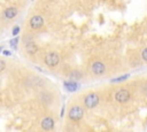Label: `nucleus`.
Here are the masks:
<instances>
[{"instance_id":"nucleus-1","label":"nucleus","mask_w":147,"mask_h":132,"mask_svg":"<svg viewBox=\"0 0 147 132\" xmlns=\"http://www.w3.org/2000/svg\"><path fill=\"white\" fill-rule=\"evenodd\" d=\"M99 103V95L97 93H90L87 94L84 99V104L87 108H94Z\"/></svg>"},{"instance_id":"nucleus-2","label":"nucleus","mask_w":147,"mask_h":132,"mask_svg":"<svg viewBox=\"0 0 147 132\" xmlns=\"http://www.w3.org/2000/svg\"><path fill=\"white\" fill-rule=\"evenodd\" d=\"M130 98H131V93L125 89H121V90H119L115 93V99H116L117 102H120V103L128 102L130 100Z\"/></svg>"},{"instance_id":"nucleus-3","label":"nucleus","mask_w":147,"mask_h":132,"mask_svg":"<svg viewBox=\"0 0 147 132\" xmlns=\"http://www.w3.org/2000/svg\"><path fill=\"white\" fill-rule=\"evenodd\" d=\"M59 62H60V56H59L57 53L51 52V53H48V54H46V56H45V63L48 67H55Z\"/></svg>"},{"instance_id":"nucleus-4","label":"nucleus","mask_w":147,"mask_h":132,"mask_svg":"<svg viewBox=\"0 0 147 132\" xmlns=\"http://www.w3.org/2000/svg\"><path fill=\"white\" fill-rule=\"evenodd\" d=\"M83 116H84V110L79 106H75L69 112V118L73 121H79L83 118Z\"/></svg>"},{"instance_id":"nucleus-5","label":"nucleus","mask_w":147,"mask_h":132,"mask_svg":"<svg viewBox=\"0 0 147 132\" xmlns=\"http://www.w3.org/2000/svg\"><path fill=\"white\" fill-rule=\"evenodd\" d=\"M43 24H44V18L40 15H35L30 20V26H31L32 29H35V30L42 28Z\"/></svg>"},{"instance_id":"nucleus-6","label":"nucleus","mask_w":147,"mask_h":132,"mask_svg":"<svg viewBox=\"0 0 147 132\" xmlns=\"http://www.w3.org/2000/svg\"><path fill=\"white\" fill-rule=\"evenodd\" d=\"M91 70H92V72H93L94 75H102V74L106 71V66H105L102 62L97 61V62H94V63L92 64Z\"/></svg>"},{"instance_id":"nucleus-7","label":"nucleus","mask_w":147,"mask_h":132,"mask_svg":"<svg viewBox=\"0 0 147 132\" xmlns=\"http://www.w3.org/2000/svg\"><path fill=\"white\" fill-rule=\"evenodd\" d=\"M63 85H65L66 90H67V91H69V92H75V91H77V90L79 89V84H78V83H76V81L65 82V83H63Z\"/></svg>"},{"instance_id":"nucleus-8","label":"nucleus","mask_w":147,"mask_h":132,"mask_svg":"<svg viewBox=\"0 0 147 132\" xmlns=\"http://www.w3.org/2000/svg\"><path fill=\"white\" fill-rule=\"evenodd\" d=\"M25 51L29 53V54H35V53H37V51H38V46L36 45L35 41L30 40L29 43L25 44Z\"/></svg>"},{"instance_id":"nucleus-9","label":"nucleus","mask_w":147,"mask_h":132,"mask_svg":"<svg viewBox=\"0 0 147 132\" xmlns=\"http://www.w3.org/2000/svg\"><path fill=\"white\" fill-rule=\"evenodd\" d=\"M54 126V121L52 117H46L42 121V127L44 130H51Z\"/></svg>"},{"instance_id":"nucleus-10","label":"nucleus","mask_w":147,"mask_h":132,"mask_svg":"<svg viewBox=\"0 0 147 132\" xmlns=\"http://www.w3.org/2000/svg\"><path fill=\"white\" fill-rule=\"evenodd\" d=\"M17 15V9L15 8V7H9V8H7L6 11H5V16L7 17V18H13V17H15Z\"/></svg>"},{"instance_id":"nucleus-11","label":"nucleus","mask_w":147,"mask_h":132,"mask_svg":"<svg viewBox=\"0 0 147 132\" xmlns=\"http://www.w3.org/2000/svg\"><path fill=\"white\" fill-rule=\"evenodd\" d=\"M129 74H125V75H123V76H120V77H117V78H114V79H111V83H121V82H123V81H127V79L129 78Z\"/></svg>"},{"instance_id":"nucleus-12","label":"nucleus","mask_w":147,"mask_h":132,"mask_svg":"<svg viewBox=\"0 0 147 132\" xmlns=\"http://www.w3.org/2000/svg\"><path fill=\"white\" fill-rule=\"evenodd\" d=\"M69 77H70L71 81H77V79H79V78L82 77V74H80L79 71H73V72L69 75Z\"/></svg>"},{"instance_id":"nucleus-13","label":"nucleus","mask_w":147,"mask_h":132,"mask_svg":"<svg viewBox=\"0 0 147 132\" xmlns=\"http://www.w3.org/2000/svg\"><path fill=\"white\" fill-rule=\"evenodd\" d=\"M17 44H18V38L17 37L16 38H13L12 40H9V45H11V47L13 49H16L17 48Z\"/></svg>"},{"instance_id":"nucleus-14","label":"nucleus","mask_w":147,"mask_h":132,"mask_svg":"<svg viewBox=\"0 0 147 132\" xmlns=\"http://www.w3.org/2000/svg\"><path fill=\"white\" fill-rule=\"evenodd\" d=\"M141 58H142L144 61L147 62V48H145V49L141 52Z\"/></svg>"},{"instance_id":"nucleus-15","label":"nucleus","mask_w":147,"mask_h":132,"mask_svg":"<svg viewBox=\"0 0 147 132\" xmlns=\"http://www.w3.org/2000/svg\"><path fill=\"white\" fill-rule=\"evenodd\" d=\"M18 32H20V26H14V29H13V31H12L13 36H17Z\"/></svg>"},{"instance_id":"nucleus-16","label":"nucleus","mask_w":147,"mask_h":132,"mask_svg":"<svg viewBox=\"0 0 147 132\" xmlns=\"http://www.w3.org/2000/svg\"><path fill=\"white\" fill-rule=\"evenodd\" d=\"M5 68H6V63H5V61H4V60H0V71L5 70Z\"/></svg>"},{"instance_id":"nucleus-17","label":"nucleus","mask_w":147,"mask_h":132,"mask_svg":"<svg viewBox=\"0 0 147 132\" xmlns=\"http://www.w3.org/2000/svg\"><path fill=\"white\" fill-rule=\"evenodd\" d=\"M4 55H6V56H11V52H8V51H4Z\"/></svg>"},{"instance_id":"nucleus-18","label":"nucleus","mask_w":147,"mask_h":132,"mask_svg":"<svg viewBox=\"0 0 147 132\" xmlns=\"http://www.w3.org/2000/svg\"><path fill=\"white\" fill-rule=\"evenodd\" d=\"M65 115V106H63V107H62V109H61V114H60V116L62 117Z\"/></svg>"},{"instance_id":"nucleus-19","label":"nucleus","mask_w":147,"mask_h":132,"mask_svg":"<svg viewBox=\"0 0 147 132\" xmlns=\"http://www.w3.org/2000/svg\"><path fill=\"white\" fill-rule=\"evenodd\" d=\"M1 49H3V46H0V52H1Z\"/></svg>"}]
</instances>
